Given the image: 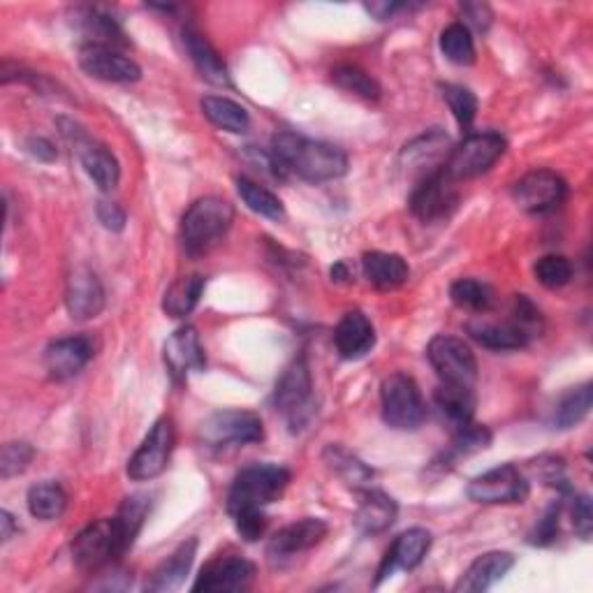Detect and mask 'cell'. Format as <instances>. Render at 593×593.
<instances>
[{
	"label": "cell",
	"instance_id": "obj_26",
	"mask_svg": "<svg viewBox=\"0 0 593 593\" xmlns=\"http://www.w3.org/2000/svg\"><path fill=\"white\" fill-rule=\"evenodd\" d=\"M515 566V557L511 552H486L480 555L466 573L455 584V591L463 593H478L492 589L496 582H501Z\"/></svg>",
	"mask_w": 593,
	"mask_h": 593
},
{
	"label": "cell",
	"instance_id": "obj_52",
	"mask_svg": "<svg viewBox=\"0 0 593 593\" xmlns=\"http://www.w3.org/2000/svg\"><path fill=\"white\" fill-rule=\"evenodd\" d=\"M29 152H31L37 160H42V163H52V160H56V148L52 146V142L42 139V137L29 139Z\"/></svg>",
	"mask_w": 593,
	"mask_h": 593
},
{
	"label": "cell",
	"instance_id": "obj_51",
	"mask_svg": "<svg viewBox=\"0 0 593 593\" xmlns=\"http://www.w3.org/2000/svg\"><path fill=\"white\" fill-rule=\"evenodd\" d=\"M463 16L471 21V24L480 31H486V26L492 24V10L482 5V3H469V5H463Z\"/></svg>",
	"mask_w": 593,
	"mask_h": 593
},
{
	"label": "cell",
	"instance_id": "obj_29",
	"mask_svg": "<svg viewBox=\"0 0 593 593\" xmlns=\"http://www.w3.org/2000/svg\"><path fill=\"white\" fill-rule=\"evenodd\" d=\"M434 404L440 419L448 422L455 432L463 429L466 425H471L473 422V413H475L473 388L440 383L434 392Z\"/></svg>",
	"mask_w": 593,
	"mask_h": 593
},
{
	"label": "cell",
	"instance_id": "obj_43",
	"mask_svg": "<svg viewBox=\"0 0 593 593\" xmlns=\"http://www.w3.org/2000/svg\"><path fill=\"white\" fill-rule=\"evenodd\" d=\"M440 91L461 128H471V123L478 116V98L466 87H459V83H443Z\"/></svg>",
	"mask_w": 593,
	"mask_h": 593
},
{
	"label": "cell",
	"instance_id": "obj_19",
	"mask_svg": "<svg viewBox=\"0 0 593 593\" xmlns=\"http://www.w3.org/2000/svg\"><path fill=\"white\" fill-rule=\"evenodd\" d=\"M96 355L93 338L87 334L79 336H66L58 342L49 344L45 350V367L52 378L66 380L77 376L83 367H87Z\"/></svg>",
	"mask_w": 593,
	"mask_h": 593
},
{
	"label": "cell",
	"instance_id": "obj_15",
	"mask_svg": "<svg viewBox=\"0 0 593 593\" xmlns=\"http://www.w3.org/2000/svg\"><path fill=\"white\" fill-rule=\"evenodd\" d=\"M329 534L327 522L317 517H304L294 524L279 528L267 542V557L271 561H288L296 555H304L315 545H321Z\"/></svg>",
	"mask_w": 593,
	"mask_h": 593
},
{
	"label": "cell",
	"instance_id": "obj_1",
	"mask_svg": "<svg viewBox=\"0 0 593 593\" xmlns=\"http://www.w3.org/2000/svg\"><path fill=\"white\" fill-rule=\"evenodd\" d=\"M269 152L286 175L292 172L311 183L342 179L348 172V156L342 148L296 133L283 131L273 135Z\"/></svg>",
	"mask_w": 593,
	"mask_h": 593
},
{
	"label": "cell",
	"instance_id": "obj_54",
	"mask_svg": "<svg viewBox=\"0 0 593 593\" xmlns=\"http://www.w3.org/2000/svg\"><path fill=\"white\" fill-rule=\"evenodd\" d=\"M0 524H3V542L12 540V536L19 532V526H16L12 513H8V511L0 513Z\"/></svg>",
	"mask_w": 593,
	"mask_h": 593
},
{
	"label": "cell",
	"instance_id": "obj_27",
	"mask_svg": "<svg viewBox=\"0 0 593 593\" xmlns=\"http://www.w3.org/2000/svg\"><path fill=\"white\" fill-rule=\"evenodd\" d=\"M198 555V540L188 538L181 542L172 555H169L156 570L152 578L146 580V591L152 593H167V591H177L186 582V575L193 568Z\"/></svg>",
	"mask_w": 593,
	"mask_h": 593
},
{
	"label": "cell",
	"instance_id": "obj_10",
	"mask_svg": "<svg viewBox=\"0 0 593 593\" xmlns=\"http://www.w3.org/2000/svg\"><path fill=\"white\" fill-rule=\"evenodd\" d=\"M409 204H411L413 216L419 219L422 223L432 225V223L448 221L459 204L457 181H452L448 175H445L440 167L438 172L417 181Z\"/></svg>",
	"mask_w": 593,
	"mask_h": 593
},
{
	"label": "cell",
	"instance_id": "obj_41",
	"mask_svg": "<svg viewBox=\"0 0 593 593\" xmlns=\"http://www.w3.org/2000/svg\"><path fill=\"white\" fill-rule=\"evenodd\" d=\"M332 81L338 89H344L346 93H353L362 100H378L380 98V83L357 66H338L332 70Z\"/></svg>",
	"mask_w": 593,
	"mask_h": 593
},
{
	"label": "cell",
	"instance_id": "obj_12",
	"mask_svg": "<svg viewBox=\"0 0 593 593\" xmlns=\"http://www.w3.org/2000/svg\"><path fill=\"white\" fill-rule=\"evenodd\" d=\"M466 494L480 505L524 503L528 496V480L515 463H501L496 469L473 478Z\"/></svg>",
	"mask_w": 593,
	"mask_h": 593
},
{
	"label": "cell",
	"instance_id": "obj_14",
	"mask_svg": "<svg viewBox=\"0 0 593 593\" xmlns=\"http://www.w3.org/2000/svg\"><path fill=\"white\" fill-rule=\"evenodd\" d=\"M256 578V566L239 555H223L211 559L193 584V591L204 593H235L250 586Z\"/></svg>",
	"mask_w": 593,
	"mask_h": 593
},
{
	"label": "cell",
	"instance_id": "obj_21",
	"mask_svg": "<svg viewBox=\"0 0 593 593\" xmlns=\"http://www.w3.org/2000/svg\"><path fill=\"white\" fill-rule=\"evenodd\" d=\"M163 355H165L167 371L172 373L175 380H186L188 371H202L206 367L200 334L190 325L179 327L172 336L167 338Z\"/></svg>",
	"mask_w": 593,
	"mask_h": 593
},
{
	"label": "cell",
	"instance_id": "obj_44",
	"mask_svg": "<svg viewBox=\"0 0 593 593\" xmlns=\"http://www.w3.org/2000/svg\"><path fill=\"white\" fill-rule=\"evenodd\" d=\"M536 279L547 290H559L573 281V262L566 256H545L534 267Z\"/></svg>",
	"mask_w": 593,
	"mask_h": 593
},
{
	"label": "cell",
	"instance_id": "obj_3",
	"mask_svg": "<svg viewBox=\"0 0 593 593\" xmlns=\"http://www.w3.org/2000/svg\"><path fill=\"white\" fill-rule=\"evenodd\" d=\"M290 484V471L279 463H253L237 473L227 492L230 517L242 511H262L279 501Z\"/></svg>",
	"mask_w": 593,
	"mask_h": 593
},
{
	"label": "cell",
	"instance_id": "obj_37",
	"mask_svg": "<svg viewBox=\"0 0 593 593\" xmlns=\"http://www.w3.org/2000/svg\"><path fill=\"white\" fill-rule=\"evenodd\" d=\"M591 404H593V388H591V383H584L580 388H573L568 394H563L561 401L557 404L555 415H552V425L557 429H561V432L578 427L580 422L589 415Z\"/></svg>",
	"mask_w": 593,
	"mask_h": 593
},
{
	"label": "cell",
	"instance_id": "obj_20",
	"mask_svg": "<svg viewBox=\"0 0 593 593\" xmlns=\"http://www.w3.org/2000/svg\"><path fill=\"white\" fill-rule=\"evenodd\" d=\"M432 549V534L427 528L415 526L409 528V532L401 534L392 547L388 549V555L383 559V566L378 568V580L376 584H380L383 580H388L394 570H413L417 568L425 557L429 555Z\"/></svg>",
	"mask_w": 593,
	"mask_h": 593
},
{
	"label": "cell",
	"instance_id": "obj_42",
	"mask_svg": "<svg viewBox=\"0 0 593 593\" xmlns=\"http://www.w3.org/2000/svg\"><path fill=\"white\" fill-rule=\"evenodd\" d=\"M452 302L459 309H469L475 313H484L494 306V290L475 279H459L450 288Z\"/></svg>",
	"mask_w": 593,
	"mask_h": 593
},
{
	"label": "cell",
	"instance_id": "obj_9",
	"mask_svg": "<svg viewBox=\"0 0 593 593\" xmlns=\"http://www.w3.org/2000/svg\"><path fill=\"white\" fill-rule=\"evenodd\" d=\"M200 436L209 448H239V445L260 443L265 427L260 415L250 411H219L202 422Z\"/></svg>",
	"mask_w": 593,
	"mask_h": 593
},
{
	"label": "cell",
	"instance_id": "obj_46",
	"mask_svg": "<svg viewBox=\"0 0 593 593\" xmlns=\"http://www.w3.org/2000/svg\"><path fill=\"white\" fill-rule=\"evenodd\" d=\"M515 325L528 336V338H534V336H540L542 332V315L538 311V306L528 300L526 294H517L515 296Z\"/></svg>",
	"mask_w": 593,
	"mask_h": 593
},
{
	"label": "cell",
	"instance_id": "obj_36",
	"mask_svg": "<svg viewBox=\"0 0 593 593\" xmlns=\"http://www.w3.org/2000/svg\"><path fill=\"white\" fill-rule=\"evenodd\" d=\"M237 193L244 200V204L250 211H256L258 216L269 219V221H277V223L286 221V206H283L281 198L273 195L271 190L265 188L262 183L253 181L248 177H239L237 179Z\"/></svg>",
	"mask_w": 593,
	"mask_h": 593
},
{
	"label": "cell",
	"instance_id": "obj_38",
	"mask_svg": "<svg viewBox=\"0 0 593 593\" xmlns=\"http://www.w3.org/2000/svg\"><path fill=\"white\" fill-rule=\"evenodd\" d=\"M440 52L455 66H473L475 63V42L471 29L455 21L440 33Z\"/></svg>",
	"mask_w": 593,
	"mask_h": 593
},
{
	"label": "cell",
	"instance_id": "obj_25",
	"mask_svg": "<svg viewBox=\"0 0 593 593\" xmlns=\"http://www.w3.org/2000/svg\"><path fill=\"white\" fill-rule=\"evenodd\" d=\"M396 501L380 490H359L355 526L365 536L385 534L396 522Z\"/></svg>",
	"mask_w": 593,
	"mask_h": 593
},
{
	"label": "cell",
	"instance_id": "obj_35",
	"mask_svg": "<svg viewBox=\"0 0 593 593\" xmlns=\"http://www.w3.org/2000/svg\"><path fill=\"white\" fill-rule=\"evenodd\" d=\"M81 31L89 37L87 45H100V47H112V49L128 45V40H125V33L119 21L96 8L81 14Z\"/></svg>",
	"mask_w": 593,
	"mask_h": 593
},
{
	"label": "cell",
	"instance_id": "obj_48",
	"mask_svg": "<svg viewBox=\"0 0 593 593\" xmlns=\"http://www.w3.org/2000/svg\"><path fill=\"white\" fill-rule=\"evenodd\" d=\"M235 519V528L237 534L246 540V542H256L265 536L267 528V517L262 511H242L237 515H232Z\"/></svg>",
	"mask_w": 593,
	"mask_h": 593
},
{
	"label": "cell",
	"instance_id": "obj_18",
	"mask_svg": "<svg viewBox=\"0 0 593 593\" xmlns=\"http://www.w3.org/2000/svg\"><path fill=\"white\" fill-rule=\"evenodd\" d=\"M66 306L72 321H93L104 309V288L98 273L89 267H77L66 286Z\"/></svg>",
	"mask_w": 593,
	"mask_h": 593
},
{
	"label": "cell",
	"instance_id": "obj_11",
	"mask_svg": "<svg viewBox=\"0 0 593 593\" xmlns=\"http://www.w3.org/2000/svg\"><path fill=\"white\" fill-rule=\"evenodd\" d=\"M175 422L169 417H160L152 432L146 434L139 448L128 461V478L135 482H146L158 478L169 463L175 450Z\"/></svg>",
	"mask_w": 593,
	"mask_h": 593
},
{
	"label": "cell",
	"instance_id": "obj_39",
	"mask_svg": "<svg viewBox=\"0 0 593 593\" xmlns=\"http://www.w3.org/2000/svg\"><path fill=\"white\" fill-rule=\"evenodd\" d=\"M148 511H152V499H148L146 494H135V496H128L123 501V505L119 507V515L114 517L116 524H119V532H121V538L125 542V547H133L137 534L142 532L144 526V519L148 515Z\"/></svg>",
	"mask_w": 593,
	"mask_h": 593
},
{
	"label": "cell",
	"instance_id": "obj_4",
	"mask_svg": "<svg viewBox=\"0 0 593 593\" xmlns=\"http://www.w3.org/2000/svg\"><path fill=\"white\" fill-rule=\"evenodd\" d=\"M380 406L385 425L399 432L417 429L427 417V406L415 380L409 373H392L380 385Z\"/></svg>",
	"mask_w": 593,
	"mask_h": 593
},
{
	"label": "cell",
	"instance_id": "obj_40",
	"mask_svg": "<svg viewBox=\"0 0 593 593\" xmlns=\"http://www.w3.org/2000/svg\"><path fill=\"white\" fill-rule=\"evenodd\" d=\"M492 443V432L486 429L484 425H466L463 429L455 432V438H452V445L448 448V452H443V459L448 461L450 466L461 459V457H471L480 450H486Z\"/></svg>",
	"mask_w": 593,
	"mask_h": 593
},
{
	"label": "cell",
	"instance_id": "obj_33",
	"mask_svg": "<svg viewBox=\"0 0 593 593\" xmlns=\"http://www.w3.org/2000/svg\"><path fill=\"white\" fill-rule=\"evenodd\" d=\"M323 457L329 469L348 486H353V490H365V486L373 480V471L369 469V466L357 455L346 450L344 445H334V443L327 445Z\"/></svg>",
	"mask_w": 593,
	"mask_h": 593
},
{
	"label": "cell",
	"instance_id": "obj_50",
	"mask_svg": "<svg viewBox=\"0 0 593 593\" xmlns=\"http://www.w3.org/2000/svg\"><path fill=\"white\" fill-rule=\"evenodd\" d=\"M96 214H98V221L112 232H121L125 227V211L116 202L100 200L96 206Z\"/></svg>",
	"mask_w": 593,
	"mask_h": 593
},
{
	"label": "cell",
	"instance_id": "obj_13",
	"mask_svg": "<svg viewBox=\"0 0 593 593\" xmlns=\"http://www.w3.org/2000/svg\"><path fill=\"white\" fill-rule=\"evenodd\" d=\"M513 195L526 214H552L566 202L568 183L552 169H534L515 183Z\"/></svg>",
	"mask_w": 593,
	"mask_h": 593
},
{
	"label": "cell",
	"instance_id": "obj_6",
	"mask_svg": "<svg viewBox=\"0 0 593 593\" xmlns=\"http://www.w3.org/2000/svg\"><path fill=\"white\" fill-rule=\"evenodd\" d=\"M505 139L499 133H473L466 137L457 148H452L448 160L443 165V172L452 181L475 179L503 158Z\"/></svg>",
	"mask_w": 593,
	"mask_h": 593
},
{
	"label": "cell",
	"instance_id": "obj_17",
	"mask_svg": "<svg viewBox=\"0 0 593 593\" xmlns=\"http://www.w3.org/2000/svg\"><path fill=\"white\" fill-rule=\"evenodd\" d=\"M448 148H450V137L440 133L438 128H434L404 146V152H401V158H399L401 169L409 175H415L417 181L425 179L438 172V169L445 165Z\"/></svg>",
	"mask_w": 593,
	"mask_h": 593
},
{
	"label": "cell",
	"instance_id": "obj_32",
	"mask_svg": "<svg viewBox=\"0 0 593 593\" xmlns=\"http://www.w3.org/2000/svg\"><path fill=\"white\" fill-rule=\"evenodd\" d=\"M200 108L204 116L221 131H227L232 135H244L248 131L250 116L235 100L223 98V96H206L202 98Z\"/></svg>",
	"mask_w": 593,
	"mask_h": 593
},
{
	"label": "cell",
	"instance_id": "obj_16",
	"mask_svg": "<svg viewBox=\"0 0 593 593\" xmlns=\"http://www.w3.org/2000/svg\"><path fill=\"white\" fill-rule=\"evenodd\" d=\"M79 66L89 77L112 83H135L142 79V68L131 56H123L112 47L83 45L79 49Z\"/></svg>",
	"mask_w": 593,
	"mask_h": 593
},
{
	"label": "cell",
	"instance_id": "obj_22",
	"mask_svg": "<svg viewBox=\"0 0 593 593\" xmlns=\"http://www.w3.org/2000/svg\"><path fill=\"white\" fill-rule=\"evenodd\" d=\"M181 42L183 49L188 54V58L193 60L195 70L200 72V77L209 83H214V87L221 89H232V77L230 70L225 66L223 56L214 49V45L193 26H186L181 31Z\"/></svg>",
	"mask_w": 593,
	"mask_h": 593
},
{
	"label": "cell",
	"instance_id": "obj_23",
	"mask_svg": "<svg viewBox=\"0 0 593 593\" xmlns=\"http://www.w3.org/2000/svg\"><path fill=\"white\" fill-rule=\"evenodd\" d=\"M334 346L344 359H359L373 350L376 329L362 311H348L334 329Z\"/></svg>",
	"mask_w": 593,
	"mask_h": 593
},
{
	"label": "cell",
	"instance_id": "obj_24",
	"mask_svg": "<svg viewBox=\"0 0 593 593\" xmlns=\"http://www.w3.org/2000/svg\"><path fill=\"white\" fill-rule=\"evenodd\" d=\"M79 160L83 165V172L91 177V181L102 190V193H112L121 181V165L116 156L108 146L91 142L87 135H81L77 142Z\"/></svg>",
	"mask_w": 593,
	"mask_h": 593
},
{
	"label": "cell",
	"instance_id": "obj_49",
	"mask_svg": "<svg viewBox=\"0 0 593 593\" xmlns=\"http://www.w3.org/2000/svg\"><path fill=\"white\" fill-rule=\"evenodd\" d=\"M573 526L582 540L591 538V526H593V507L589 496H575L573 499Z\"/></svg>",
	"mask_w": 593,
	"mask_h": 593
},
{
	"label": "cell",
	"instance_id": "obj_47",
	"mask_svg": "<svg viewBox=\"0 0 593 593\" xmlns=\"http://www.w3.org/2000/svg\"><path fill=\"white\" fill-rule=\"evenodd\" d=\"M559 517H561V503H552L545 511L542 519L536 524L532 536H528V542L538 545V547L552 545L559 536Z\"/></svg>",
	"mask_w": 593,
	"mask_h": 593
},
{
	"label": "cell",
	"instance_id": "obj_5",
	"mask_svg": "<svg viewBox=\"0 0 593 593\" xmlns=\"http://www.w3.org/2000/svg\"><path fill=\"white\" fill-rule=\"evenodd\" d=\"M125 552H128V547L121 538L114 517L89 524L72 540V561L83 573H96V570L110 566Z\"/></svg>",
	"mask_w": 593,
	"mask_h": 593
},
{
	"label": "cell",
	"instance_id": "obj_45",
	"mask_svg": "<svg viewBox=\"0 0 593 593\" xmlns=\"http://www.w3.org/2000/svg\"><path fill=\"white\" fill-rule=\"evenodd\" d=\"M35 450L24 440H12L3 445V452H0V478L10 480L19 473H24L29 469V463L33 461Z\"/></svg>",
	"mask_w": 593,
	"mask_h": 593
},
{
	"label": "cell",
	"instance_id": "obj_31",
	"mask_svg": "<svg viewBox=\"0 0 593 593\" xmlns=\"http://www.w3.org/2000/svg\"><path fill=\"white\" fill-rule=\"evenodd\" d=\"M204 286H206V281H204V277H200V273H190V277L177 279L172 286L165 290L163 311L169 317H177V321H181V317L193 313L195 306L200 304Z\"/></svg>",
	"mask_w": 593,
	"mask_h": 593
},
{
	"label": "cell",
	"instance_id": "obj_8",
	"mask_svg": "<svg viewBox=\"0 0 593 593\" xmlns=\"http://www.w3.org/2000/svg\"><path fill=\"white\" fill-rule=\"evenodd\" d=\"M273 406L288 417L292 427L306 425L313 413V378L306 357H296L288 365L273 390Z\"/></svg>",
	"mask_w": 593,
	"mask_h": 593
},
{
	"label": "cell",
	"instance_id": "obj_53",
	"mask_svg": "<svg viewBox=\"0 0 593 593\" xmlns=\"http://www.w3.org/2000/svg\"><path fill=\"white\" fill-rule=\"evenodd\" d=\"M406 3H369L367 10L378 19V21H388L394 19V14H399L401 10H406Z\"/></svg>",
	"mask_w": 593,
	"mask_h": 593
},
{
	"label": "cell",
	"instance_id": "obj_55",
	"mask_svg": "<svg viewBox=\"0 0 593 593\" xmlns=\"http://www.w3.org/2000/svg\"><path fill=\"white\" fill-rule=\"evenodd\" d=\"M350 277H353V273H350V269H348L346 262H336L332 267V281H336V283H350L353 281Z\"/></svg>",
	"mask_w": 593,
	"mask_h": 593
},
{
	"label": "cell",
	"instance_id": "obj_7",
	"mask_svg": "<svg viewBox=\"0 0 593 593\" xmlns=\"http://www.w3.org/2000/svg\"><path fill=\"white\" fill-rule=\"evenodd\" d=\"M429 365L434 367L440 383L473 388L478 380V359L461 338L438 334L427 346Z\"/></svg>",
	"mask_w": 593,
	"mask_h": 593
},
{
	"label": "cell",
	"instance_id": "obj_30",
	"mask_svg": "<svg viewBox=\"0 0 593 593\" xmlns=\"http://www.w3.org/2000/svg\"><path fill=\"white\" fill-rule=\"evenodd\" d=\"M466 332L471 334L473 342L490 350H519L532 344L513 321L511 323H490V321H471L466 325Z\"/></svg>",
	"mask_w": 593,
	"mask_h": 593
},
{
	"label": "cell",
	"instance_id": "obj_2",
	"mask_svg": "<svg viewBox=\"0 0 593 593\" xmlns=\"http://www.w3.org/2000/svg\"><path fill=\"white\" fill-rule=\"evenodd\" d=\"M235 223V206L223 198H200L181 219V244L188 256L200 258L219 246Z\"/></svg>",
	"mask_w": 593,
	"mask_h": 593
},
{
	"label": "cell",
	"instance_id": "obj_28",
	"mask_svg": "<svg viewBox=\"0 0 593 593\" xmlns=\"http://www.w3.org/2000/svg\"><path fill=\"white\" fill-rule=\"evenodd\" d=\"M362 271L367 281L378 290H396L411 277L409 262L396 253L371 250L362 256Z\"/></svg>",
	"mask_w": 593,
	"mask_h": 593
},
{
	"label": "cell",
	"instance_id": "obj_34",
	"mask_svg": "<svg viewBox=\"0 0 593 593\" xmlns=\"http://www.w3.org/2000/svg\"><path fill=\"white\" fill-rule=\"evenodd\" d=\"M26 503H29V511H31V515L35 519L54 522L63 513H66L68 494H66V490H63V486L58 482L45 480V482H37V484L31 486L29 496H26Z\"/></svg>",
	"mask_w": 593,
	"mask_h": 593
}]
</instances>
